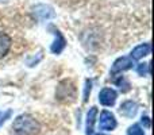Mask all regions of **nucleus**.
I'll list each match as a JSON object with an SVG mask.
<instances>
[{
  "instance_id": "1a4fd4ad",
  "label": "nucleus",
  "mask_w": 154,
  "mask_h": 135,
  "mask_svg": "<svg viewBox=\"0 0 154 135\" xmlns=\"http://www.w3.org/2000/svg\"><path fill=\"white\" fill-rule=\"evenodd\" d=\"M96 116H97V108H96V107H92L87 114V127H85V130H87L85 133H87V135L93 133V124H95Z\"/></svg>"
},
{
  "instance_id": "f8f14e48",
  "label": "nucleus",
  "mask_w": 154,
  "mask_h": 135,
  "mask_svg": "<svg viewBox=\"0 0 154 135\" xmlns=\"http://www.w3.org/2000/svg\"><path fill=\"white\" fill-rule=\"evenodd\" d=\"M138 73L141 74V76L149 74V64H139L138 65Z\"/></svg>"
},
{
  "instance_id": "423d86ee",
  "label": "nucleus",
  "mask_w": 154,
  "mask_h": 135,
  "mask_svg": "<svg viewBox=\"0 0 154 135\" xmlns=\"http://www.w3.org/2000/svg\"><path fill=\"white\" fill-rule=\"evenodd\" d=\"M11 46H12L11 37L5 32H0V60L7 56L8 51L11 50Z\"/></svg>"
},
{
  "instance_id": "dca6fc26",
  "label": "nucleus",
  "mask_w": 154,
  "mask_h": 135,
  "mask_svg": "<svg viewBox=\"0 0 154 135\" xmlns=\"http://www.w3.org/2000/svg\"><path fill=\"white\" fill-rule=\"evenodd\" d=\"M97 135H104V134H97Z\"/></svg>"
},
{
  "instance_id": "20e7f679",
  "label": "nucleus",
  "mask_w": 154,
  "mask_h": 135,
  "mask_svg": "<svg viewBox=\"0 0 154 135\" xmlns=\"http://www.w3.org/2000/svg\"><path fill=\"white\" fill-rule=\"evenodd\" d=\"M116 92H115L112 88H104V89H101V92L99 93V100H100V103L103 104V106H114V103L116 101Z\"/></svg>"
},
{
  "instance_id": "4468645a",
  "label": "nucleus",
  "mask_w": 154,
  "mask_h": 135,
  "mask_svg": "<svg viewBox=\"0 0 154 135\" xmlns=\"http://www.w3.org/2000/svg\"><path fill=\"white\" fill-rule=\"evenodd\" d=\"M88 93H91V81H87V88H85V100L88 97Z\"/></svg>"
},
{
  "instance_id": "9b49d317",
  "label": "nucleus",
  "mask_w": 154,
  "mask_h": 135,
  "mask_svg": "<svg viewBox=\"0 0 154 135\" xmlns=\"http://www.w3.org/2000/svg\"><path fill=\"white\" fill-rule=\"evenodd\" d=\"M127 135H143V128L139 124H133L127 131Z\"/></svg>"
},
{
  "instance_id": "0eeeda50",
  "label": "nucleus",
  "mask_w": 154,
  "mask_h": 135,
  "mask_svg": "<svg viewBox=\"0 0 154 135\" xmlns=\"http://www.w3.org/2000/svg\"><path fill=\"white\" fill-rule=\"evenodd\" d=\"M137 111H138V106H137L134 101H125V103L120 106V109H119L120 114L127 118H133L134 115L137 114Z\"/></svg>"
},
{
  "instance_id": "2eb2a0df",
  "label": "nucleus",
  "mask_w": 154,
  "mask_h": 135,
  "mask_svg": "<svg viewBox=\"0 0 154 135\" xmlns=\"http://www.w3.org/2000/svg\"><path fill=\"white\" fill-rule=\"evenodd\" d=\"M142 123H145V124H146V127H150V120H149V118H147V116L142 118Z\"/></svg>"
},
{
  "instance_id": "f257e3e1",
  "label": "nucleus",
  "mask_w": 154,
  "mask_h": 135,
  "mask_svg": "<svg viewBox=\"0 0 154 135\" xmlns=\"http://www.w3.org/2000/svg\"><path fill=\"white\" fill-rule=\"evenodd\" d=\"M12 128L16 131L18 135H35L39 133L41 126L31 115H20L15 119Z\"/></svg>"
},
{
  "instance_id": "39448f33",
  "label": "nucleus",
  "mask_w": 154,
  "mask_h": 135,
  "mask_svg": "<svg viewBox=\"0 0 154 135\" xmlns=\"http://www.w3.org/2000/svg\"><path fill=\"white\" fill-rule=\"evenodd\" d=\"M133 66V60L130 57H122V58H118L116 61L114 62L112 65L111 72L112 73H118V72H123V70H127Z\"/></svg>"
},
{
  "instance_id": "7ed1b4c3",
  "label": "nucleus",
  "mask_w": 154,
  "mask_h": 135,
  "mask_svg": "<svg viewBox=\"0 0 154 135\" xmlns=\"http://www.w3.org/2000/svg\"><path fill=\"white\" fill-rule=\"evenodd\" d=\"M99 127L100 130L111 131L116 127V119L109 111H103L99 118Z\"/></svg>"
},
{
  "instance_id": "ddd939ff",
  "label": "nucleus",
  "mask_w": 154,
  "mask_h": 135,
  "mask_svg": "<svg viewBox=\"0 0 154 135\" xmlns=\"http://www.w3.org/2000/svg\"><path fill=\"white\" fill-rule=\"evenodd\" d=\"M10 115H11L10 111H5V112H2V111H0V124H2V123H4L5 119H7Z\"/></svg>"
},
{
  "instance_id": "9d476101",
  "label": "nucleus",
  "mask_w": 154,
  "mask_h": 135,
  "mask_svg": "<svg viewBox=\"0 0 154 135\" xmlns=\"http://www.w3.org/2000/svg\"><path fill=\"white\" fill-rule=\"evenodd\" d=\"M56 41H54V43H53V46H51V51L53 53H56V54H58V53H61L62 51V49L65 48V39H64V37L61 35V32L58 31V30H56Z\"/></svg>"
},
{
  "instance_id": "6e6552de",
  "label": "nucleus",
  "mask_w": 154,
  "mask_h": 135,
  "mask_svg": "<svg viewBox=\"0 0 154 135\" xmlns=\"http://www.w3.org/2000/svg\"><path fill=\"white\" fill-rule=\"evenodd\" d=\"M150 53V45L149 43H143V45H139L131 51V60H141L145 56Z\"/></svg>"
},
{
  "instance_id": "f03ea898",
  "label": "nucleus",
  "mask_w": 154,
  "mask_h": 135,
  "mask_svg": "<svg viewBox=\"0 0 154 135\" xmlns=\"http://www.w3.org/2000/svg\"><path fill=\"white\" fill-rule=\"evenodd\" d=\"M68 97H70V100H75L76 88L70 81L65 80V81H62L61 84L58 85V88H57V99L61 101H65V100H68Z\"/></svg>"
}]
</instances>
